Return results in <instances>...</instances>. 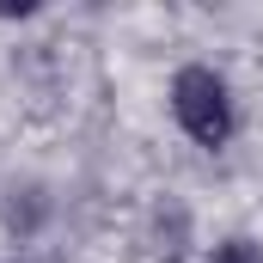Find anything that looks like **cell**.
I'll list each match as a JSON object with an SVG mask.
<instances>
[{
    "instance_id": "7a4b0ae2",
    "label": "cell",
    "mask_w": 263,
    "mask_h": 263,
    "mask_svg": "<svg viewBox=\"0 0 263 263\" xmlns=\"http://www.w3.org/2000/svg\"><path fill=\"white\" fill-rule=\"evenodd\" d=\"M214 263H263V251L251 245V239H227V245L214 251Z\"/></svg>"
},
{
    "instance_id": "6da1fadb",
    "label": "cell",
    "mask_w": 263,
    "mask_h": 263,
    "mask_svg": "<svg viewBox=\"0 0 263 263\" xmlns=\"http://www.w3.org/2000/svg\"><path fill=\"white\" fill-rule=\"evenodd\" d=\"M172 117H178V129L190 141L220 147L233 135V92H227V80L214 67H178V80H172Z\"/></svg>"
}]
</instances>
